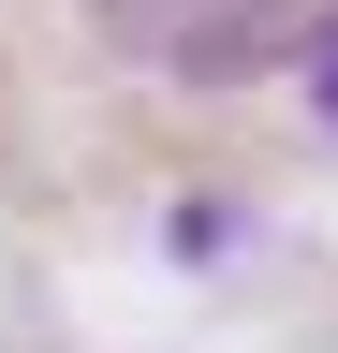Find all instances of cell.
Here are the masks:
<instances>
[{
  "label": "cell",
  "instance_id": "1",
  "mask_svg": "<svg viewBox=\"0 0 338 353\" xmlns=\"http://www.w3.org/2000/svg\"><path fill=\"white\" fill-rule=\"evenodd\" d=\"M89 15L133 44L147 74H265V59H294L338 0H89Z\"/></svg>",
  "mask_w": 338,
  "mask_h": 353
},
{
  "label": "cell",
  "instance_id": "2",
  "mask_svg": "<svg viewBox=\"0 0 338 353\" xmlns=\"http://www.w3.org/2000/svg\"><path fill=\"white\" fill-rule=\"evenodd\" d=\"M294 59H309V103H324V118H338V15H324V30H309V44H294Z\"/></svg>",
  "mask_w": 338,
  "mask_h": 353
}]
</instances>
